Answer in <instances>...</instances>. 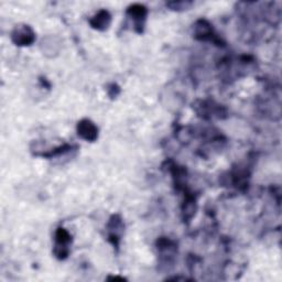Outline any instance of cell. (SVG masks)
Instances as JSON below:
<instances>
[{
    "mask_svg": "<svg viewBox=\"0 0 282 282\" xmlns=\"http://www.w3.org/2000/svg\"><path fill=\"white\" fill-rule=\"evenodd\" d=\"M78 132L79 136L87 141H94L98 136V129L91 120L84 119L79 123L78 125Z\"/></svg>",
    "mask_w": 282,
    "mask_h": 282,
    "instance_id": "obj_1",
    "label": "cell"
},
{
    "mask_svg": "<svg viewBox=\"0 0 282 282\" xmlns=\"http://www.w3.org/2000/svg\"><path fill=\"white\" fill-rule=\"evenodd\" d=\"M12 38L18 46H30L34 40V33L28 25H25L23 28H17Z\"/></svg>",
    "mask_w": 282,
    "mask_h": 282,
    "instance_id": "obj_2",
    "label": "cell"
},
{
    "mask_svg": "<svg viewBox=\"0 0 282 282\" xmlns=\"http://www.w3.org/2000/svg\"><path fill=\"white\" fill-rule=\"evenodd\" d=\"M55 241H56L55 252L59 251V249H62L60 258L66 257L67 254H68V247L67 246H68V243L70 241L69 234L66 232L65 229L59 228L56 232V235H55Z\"/></svg>",
    "mask_w": 282,
    "mask_h": 282,
    "instance_id": "obj_3",
    "label": "cell"
},
{
    "mask_svg": "<svg viewBox=\"0 0 282 282\" xmlns=\"http://www.w3.org/2000/svg\"><path fill=\"white\" fill-rule=\"evenodd\" d=\"M110 22H111V16L107 11L98 12V15H96L93 20L91 21L93 27L99 30L107 29L108 25H110Z\"/></svg>",
    "mask_w": 282,
    "mask_h": 282,
    "instance_id": "obj_4",
    "label": "cell"
},
{
    "mask_svg": "<svg viewBox=\"0 0 282 282\" xmlns=\"http://www.w3.org/2000/svg\"><path fill=\"white\" fill-rule=\"evenodd\" d=\"M129 14L133 18V20L136 21V23H138V21L141 23V20H145L146 19L147 10L144 6L136 5V6H132V7L129 9Z\"/></svg>",
    "mask_w": 282,
    "mask_h": 282,
    "instance_id": "obj_5",
    "label": "cell"
}]
</instances>
